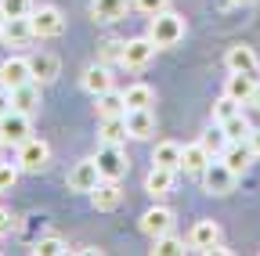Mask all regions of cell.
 Instances as JSON below:
<instances>
[{"instance_id": "18", "label": "cell", "mask_w": 260, "mask_h": 256, "mask_svg": "<svg viewBox=\"0 0 260 256\" xmlns=\"http://www.w3.org/2000/svg\"><path fill=\"white\" fill-rule=\"evenodd\" d=\"M83 90L87 94H105V90H112V76H109V65L105 61H98V65H87L83 69Z\"/></svg>"}, {"instance_id": "21", "label": "cell", "mask_w": 260, "mask_h": 256, "mask_svg": "<svg viewBox=\"0 0 260 256\" xmlns=\"http://www.w3.org/2000/svg\"><path fill=\"white\" fill-rule=\"evenodd\" d=\"M11 108H18V112L40 108V87H37V80H29V83H22V87L11 90Z\"/></svg>"}, {"instance_id": "33", "label": "cell", "mask_w": 260, "mask_h": 256, "mask_svg": "<svg viewBox=\"0 0 260 256\" xmlns=\"http://www.w3.org/2000/svg\"><path fill=\"white\" fill-rule=\"evenodd\" d=\"M32 252H37V256H61L65 252V242L51 235V238H40L37 245H32Z\"/></svg>"}, {"instance_id": "41", "label": "cell", "mask_w": 260, "mask_h": 256, "mask_svg": "<svg viewBox=\"0 0 260 256\" xmlns=\"http://www.w3.org/2000/svg\"><path fill=\"white\" fill-rule=\"evenodd\" d=\"M228 4H235V8H242V4H253V0H228Z\"/></svg>"}, {"instance_id": "16", "label": "cell", "mask_w": 260, "mask_h": 256, "mask_svg": "<svg viewBox=\"0 0 260 256\" xmlns=\"http://www.w3.org/2000/svg\"><path fill=\"white\" fill-rule=\"evenodd\" d=\"M224 65L232 69V72H256V69H260V61H256L253 47L239 44V47H228V54H224Z\"/></svg>"}, {"instance_id": "3", "label": "cell", "mask_w": 260, "mask_h": 256, "mask_svg": "<svg viewBox=\"0 0 260 256\" xmlns=\"http://www.w3.org/2000/svg\"><path fill=\"white\" fill-rule=\"evenodd\" d=\"M47 159H51V144L40 137H29L18 144V170H25V173H40L47 166Z\"/></svg>"}, {"instance_id": "40", "label": "cell", "mask_w": 260, "mask_h": 256, "mask_svg": "<svg viewBox=\"0 0 260 256\" xmlns=\"http://www.w3.org/2000/svg\"><path fill=\"white\" fill-rule=\"evenodd\" d=\"M253 108H260V87H256V94H253V101H249Z\"/></svg>"}, {"instance_id": "36", "label": "cell", "mask_w": 260, "mask_h": 256, "mask_svg": "<svg viewBox=\"0 0 260 256\" xmlns=\"http://www.w3.org/2000/svg\"><path fill=\"white\" fill-rule=\"evenodd\" d=\"M102 61H105V65H109V61H123V44L119 40H109L102 47Z\"/></svg>"}, {"instance_id": "13", "label": "cell", "mask_w": 260, "mask_h": 256, "mask_svg": "<svg viewBox=\"0 0 260 256\" xmlns=\"http://www.w3.org/2000/svg\"><path fill=\"white\" fill-rule=\"evenodd\" d=\"M217 242H220L217 220H199V224L191 228V235H188V245H191V249H199V252H210Z\"/></svg>"}, {"instance_id": "39", "label": "cell", "mask_w": 260, "mask_h": 256, "mask_svg": "<svg viewBox=\"0 0 260 256\" xmlns=\"http://www.w3.org/2000/svg\"><path fill=\"white\" fill-rule=\"evenodd\" d=\"M249 144H253V152L260 155V126H253V134H249Z\"/></svg>"}, {"instance_id": "32", "label": "cell", "mask_w": 260, "mask_h": 256, "mask_svg": "<svg viewBox=\"0 0 260 256\" xmlns=\"http://www.w3.org/2000/svg\"><path fill=\"white\" fill-rule=\"evenodd\" d=\"M0 11L8 18H22V15H32V0H0Z\"/></svg>"}, {"instance_id": "19", "label": "cell", "mask_w": 260, "mask_h": 256, "mask_svg": "<svg viewBox=\"0 0 260 256\" xmlns=\"http://www.w3.org/2000/svg\"><path fill=\"white\" fill-rule=\"evenodd\" d=\"M98 137H102V144H123V141L130 137L126 116H105L102 126H98Z\"/></svg>"}, {"instance_id": "9", "label": "cell", "mask_w": 260, "mask_h": 256, "mask_svg": "<svg viewBox=\"0 0 260 256\" xmlns=\"http://www.w3.org/2000/svg\"><path fill=\"white\" fill-rule=\"evenodd\" d=\"M141 231H145L148 238H159V235L174 231V213H170L167 206H152V209H145V213H141Z\"/></svg>"}, {"instance_id": "10", "label": "cell", "mask_w": 260, "mask_h": 256, "mask_svg": "<svg viewBox=\"0 0 260 256\" xmlns=\"http://www.w3.org/2000/svg\"><path fill=\"white\" fill-rule=\"evenodd\" d=\"M256 87H260L256 72H232V76H228V83H224V94H232L235 101L249 105L253 94H256Z\"/></svg>"}, {"instance_id": "24", "label": "cell", "mask_w": 260, "mask_h": 256, "mask_svg": "<svg viewBox=\"0 0 260 256\" xmlns=\"http://www.w3.org/2000/svg\"><path fill=\"white\" fill-rule=\"evenodd\" d=\"M174 173H177V170H167V166H152V170H148V177H145V191H148L152 199L167 195V191L174 188Z\"/></svg>"}, {"instance_id": "31", "label": "cell", "mask_w": 260, "mask_h": 256, "mask_svg": "<svg viewBox=\"0 0 260 256\" xmlns=\"http://www.w3.org/2000/svg\"><path fill=\"white\" fill-rule=\"evenodd\" d=\"M203 144L210 148V155H220V152H224L228 144H232V137H228V134H224V126L217 123V130H210V134L203 137Z\"/></svg>"}, {"instance_id": "22", "label": "cell", "mask_w": 260, "mask_h": 256, "mask_svg": "<svg viewBox=\"0 0 260 256\" xmlns=\"http://www.w3.org/2000/svg\"><path fill=\"white\" fill-rule=\"evenodd\" d=\"M90 199H94V206H98V209H116V206L123 202L119 180H105V177H102V184L90 191Z\"/></svg>"}, {"instance_id": "42", "label": "cell", "mask_w": 260, "mask_h": 256, "mask_svg": "<svg viewBox=\"0 0 260 256\" xmlns=\"http://www.w3.org/2000/svg\"><path fill=\"white\" fill-rule=\"evenodd\" d=\"M4 22H8V15H4V11H0V29H4Z\"/></svg>"}, {"instance_id": "11", "label": "cell", "mask_w": 260, "mask_h": 256, "mask_svg": "<svg viewBox=\"0 0 260 256\" xmlns=\"http://www.w3.org/2000/svg\"><path fill=\"white\" fill-rule=\"evenodd\" d=\"M220 159H224V163L232 166L239 177H242V173L249 170V163L256 159V152H253V144H249V141H232V144L220 152Z\"/></svg>"}, {"instance_id": "1", "label": "cell", "mask_w": 260, "mask_h": 256, "mask_svg": "<svg viewBox=\"0 0 260 256\" xmlns=\"http://www.w3.org/2000/svg\"><path fill=\"white\" fill-rule=\"evenodd\" d=\"M148 36L155 40V47H174V44H181V36H184V18L174 15L170 8L159 11V15H152Z\"/></svg>"}, {"instance_id": "29", "label": "cell", "mask_w": 260, "mask_h": 256, "mask_svg": "<svg viewBox=\"0 0 260 256\" xmlns=\"http://www.w3.org/2000/svg\"><path fill=\"white\" fill-rule=\"evenodd\" d=\"M152 252H155V256H177V252H184V242H181L174 231H167V235L152 238Z\"/></svg>"}, {"instance_id": "2", "label": "cell", "mask_w": 260, "mask_h": 256, "mask_svg": "<svg viewBox=\"0 0 260 256\" xmlns=\"http://www.w3.org/2000/svg\"><path fill=\"white\" fill-rule=\"evenodd\" d=\"M203 177V188L210 191V195H232L235 191V180H239V173L224 163V159H210V166L199 173Z\"/></svg>"}, {"instance_id": "6", "label": "cell", "mask_w": 260, "mask_h": 256, "mask_svg": "<svg viewBox=\"0 0 260 256\" xmlns=\"http://www.w3.org/2000/svg\"><path fill=\"white\" fill-rule=\"evenodd\" d=\"M94 163H98V170H102L105 180H119L130 170V163H126V155L119 152V144H102L98 155H94Z\"/></svg>"}, {"instance_id": "30", "label": "cell", "mask_w": 260, "mask_h": 256, "mask_svg": "<svg viewBox=\"0 0 260 256\" xmlns=\"http://www.w3.org/2000/svg\"><path fill=\"white\" fill-rule=\"evenodd\" d=\"M239 105H242V101H235L232 94H224V98H217V101H213V123H224V119H232L235 112H242Z\"/></svg>"}, {"instance_id": "20", "label": "cell", "mask_w": 260, "mask_h": 256, "mask_svg": "<svg viewBox=\"0 0 260 256\" xmlns=\"http://www.w3.org/2000/svg\"><path fill=\"white\" fill-rule=\"evenodd\" d=\"M181 155L184 148L177 141H159L152 148V166H167V170H181Z\"/></svg>"}, {"instance_id": "28", "label": "cell", "mask_w": 260, "mask_h": 256, "mask_svg": "<svg viewBox=\"0 0 260 256\" xmlns=\"http://www.w3.org/2000/svg\"><path fill=\"white\" fill-rule=\"evenodd\" d=\"M220 126H224V134L232 137V141H249V134H253V123H249L242 112H235L232 119H224Z\"/></svg>"}, {"instance_id": "4", "label": "cell", "mask_w": 260, "mask_h": 256, "mask_svg": "<svg viewBox=\"0 0 260 256\" xmlns=\"http://www.w3.org/2000/svg\"><path fill=\"white\" fill-rule=\"evenodd\" d=\"M29 141V112L8 108L0 116V144H22Z\"/></svg>"}, {"instance_id": "27", "label": "cell", "mask_w": 260, "mask_h": 256, "mask_svg": "<svg viewBox=\"0 0 260 256\" xmlns=\"http://www.w3.org/2000/svg\"><path fill=\"white\" fill-rule=\"evenodd\" d=\"M123 98H126V108H152L155 90H152L148 83H130V87L123 90Z\"/></svg>"}, {"instance_id": "34", "label": "cell", "mask_w": 260, "mask_h": 256, "mask_svg": "<svg viewBox=\"0 0 260 256\" xmlns=\"http://www.w3.org/2000/svg\"><path fill=\"white\" fill-rule=\"evenodd\" d=\"M15 180H18V163L15 166L11 163H0V191H11Z\"/></svg>"}, {"instance_id": "37", "label": "cell", "mask_w": 260, "mask_h": 256, "mask_svg": "<svg viewBox=\"0 0 260 256\" xmlns=\"http://www.w3.org/2000/svg\"><path fill=\"white\" fill-rule=\"evenodd\" d=\"M8 108H11V90H8L4 83H0V116H4Z\"/></svg>"}, {"instance_id": "8", "label": "cell", "mask_w": 260, "mask_h": 256, "mask_svg": "<svg viewBox=\"0 0 260 256\" xmlns=\"http://www.w3.org/2000/svg\"><path fill=\"white\" fill-rule=\"evenodd\" d=\"M155 51H159V47H155L152 36L126 40V44H123V61H119V65H126V69H141V65H148V61H152Z\"/></svg>"}, {"instance_id": "25", "label": "cell", "mask_w": 260, "mask_h": 256, "mask_svg": "<svg viewBox=\"0 0 260 256\" xmlns=\"http://www.w3.org/2000/svg\"><path fill=\"white\" fill-rule=\"evenodd\" d=\"M94 108H98V116H126V98L119 90H105V94H98L94 98Z\"/></svg>"}, {"instance_id": "38", "label": "cell", "mask_w": 260, "mask_h": 256, "mask_svg": "<svg viewBox=\"0 0 260 256\" xmlns=\"http://www.w3.org/2000/svg\"><path fill=\"white\" fill-rule=\"evenodd\" d=\"M4 231H11V213L0 206V235H4Z\"/></svg>"}, {"instance_id": "26", "label": "cell", "mask_w": 260, "mask_h": 256, "mask_svg": "<svg viewBox=\"0 0 260 256\" xmlns=\"http://www.w3.org/2000/svg\"><path fill=\"white\" fill-rule=\"evenodd\" d=\"M29 36H32V22H29V15H22V18H8L4 29H0V40H8V44H25Z\"/></svg>"}, {"instance_id": "23", "label": "cell", "mask_w": 260, "mask_h": 256, "mask_svg": "<svg viewBox=\"0 0 260 256\" xmlns=\"http://www.w3.org/2000/svg\"><path fill=\"white\" fill-rule=\"evenodd\" d=\"M29 69H32V80L37 83H51V80H58V58L40 51V54L29 58Z\"/></svg>"}, {"instance_id": "35", "label": "cell", "mask_w": 260, "mask_h": 256, "mask_svg": "<svg viewBox=\"0 0 260 256\" xmlns=\"http://www.w3.org/2000/svg\"><path fill=\"white\" fill-rule=\"evenodd\" d=\"M134 8L145 11V15L152 18V15H159V11H167V8H170V0H134Z\"/></svg>"}, {"instance_id": "7", "label": "cell", "mask_w": 260, "mask_h": 256, "mask_svg": "<svg viewBox=\"0 0 260 256\" xmlns=\"http://www.w3.org/2000/svg\"><path fill=\"white\" fill-rule=\"evenodd\" d=\"M98 184H102V170H98L94 159H83L69 170V191H76V195H90Z\"/></svg>"}, {"instance_id": "14", "label": "cell", "mask_w": 260, "mask_h": 256, "mask_svg": "<svg viewBox=\"0 0 260 256\" xmlns=\"http://www.w3.org/2000/svg\"><path fill=\"white\" fill-rule=\"evenodd\" d=\"M126 130H130V137H138V141L152 137V134H155V116H152V108H126Z\"/></svg>"}, {"instance_id": "17", "label": "cell", "mask_w": 260, "mask_h": 256, "mask_svg": "<svg viewBox=\"0 0 260 256\" xmlns=\"http://www.w3.org/2000/svg\"><path fill=\"white\" fill-rule=\"evenodd\" d=\"M134 0H90V18L98 22H119Z\"/></svg>"}, {"instance_id": "5", "label": "cell", "mask_w": 260, "mask_h": 256, "mask_svg": "<svg viewBox=\"0 0 260 256\" xmlns=\"http://www.w3.org/2000/svg\"><path fill=\"white\" fill-rule=\"evenodd\" d=\"M29 22H32V36H40V40H47V36H58L61 29H65V18H61V11H58V8H51V4H44V8H32Z\"/></svg>"}, {"instance_id": "15", "label": "cell", "mask_w": 260, "mask_h": 256, "mask_svg": "<svg viewBox=\"0 0 260 256\" xmlns=\"http://www.w3.org/2000/svg\"><path fill=\"white\" fill-rule=\"evenodd\" d=\"M210 148L203 144V141H191V144H184V155H181V170L184 173H203L206 166H210Z\"/></svg>"}, {"instance_id": "12", "label": "cell", "mask_w": 260, "mask_h": 256, "mask_svg": "<svg viewBox=\"0 0 260 256\" xmlns=\"http://www.w3.org/2000/svg\"><path fill=\"white\" fill-rule=\"evenodd\" d=\"M32 80V69H29V58H8L4 65H0V83H4L8 90L22 87Z\"/></svg>"}]
</instances>
